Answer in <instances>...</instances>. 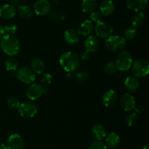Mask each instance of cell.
<instances>
[{
    "label": "cell",
    "instance_id": "1",
    "mask_svg": "<svg viewBox=\"0 0 149 149\" xmlns=\"http://www.w3.org/2000/svg\"><path fill=\"white\" fill-rule=\"evenodd\" d=\"M60 65L63 69L68 73L77 71L80 65V59L77 53L71 51L64 52L60 58Z\"/></svg>",
    "mask_w": 149,
    "mask_h": 149
},
{
    "label": "cell",
    "instance_id": "2",
    "mask_svg": "<svg viewBox=\"0 0 149 149\" xmlns=\"http://www.w3.org/2000/svg\"><path fill=\"white\" fill-rule=\"evenodd\" d=\"M0 47L7 55L15 56L20 51V42L13 35L6 34L0 39Z\"/></svg>",
    "mask_w": 149,
    "mask_h": 149
},
{
    "label": "cell",
    "instance_id": "3",
    "mask_svg": "<svg viewBox=\"0 0 149 149\" xmlns=\"http://www.w3.org/2000/svg\"><path fill=\"white\" fill-rule=\"evenodd\" d=\"M132 63L133 61L131 54L128 51L124 50L118 55L114 63L116 70L120 71H127L131 68Z\"/></svg>",
    "mask_w": 149,
    "mask_h": 149
},
{
    "label": "cell",
    "instance_id": "4",
    "mask_svg": "<svg viewBox=\"0 0 149 149\" xmlns=\"http://www.w3.org/2000/svg\"><path fill=\"white\" fill-rule=\"evenodd\" d=\"M106 47L111 52H119L123 49L126 45V39L124 36L111 35L106 39Z\"/></svg>",
    "mask_w": 149,
    "mask_h": 149
},
{
    "label": "cell",
    "instance_id": "5",
    "mask_svg": "<svg viewBox=\"0 0 149 149\" xmlns=\"http://www.w3.org/2000/svg\"><path fill=\"white\" fill-rule=\"evenodd\" d=\"M132 74L137 78L146 77L149 74V62L146 59L136 60L132 65Z\"/></svg>",
    "mask_w": 149,
    "mask_h": 149
},
{
    "label": "cell",
    "instance_id": "6",
    "mask_svg": "<svg viewBox=\"0 0 149 149\" xmlns=\"http://www.w3.org/2000/svg\"><path fill=\"white\" fill-rule=\"evenodd\" d=\"M15 76L19 81L25 84H31L36 79V74L31 68L26 66L18 68Z\"/></svg>",
    "mask_w": 149,
    "mask_h": 149
},
{
    "label": "cell",
    "instance_id": "7",
    "mask_svg": "<svg viewBox=\"0 0 149 149\" xmlns=\"http://www.w3.org/2000/svg\"><path fill=\"white\" fill-rule=\"evenodd\" d=\"M20 116L26 119L33 118L37 113V106L32 102H24L20 103L18 109Z\"/></svg>",
    "mask_w": 149,
    "mask_h": 149
},
{
    "label": "cell",
    "instance_id": "8",
    "mask_svg": "<svg viewBox=\"0 0 149 149\" xmlns=\"http://www.w3.org/2000/svg\"><path fill=\"white\" fill-rule=\"evenodd\" d=\"M94 30L97 37L101 39H107L113 33L112 26L109 23L103 21L96 23L95 26H94Z\"/></svg>",
    "mask_w": 149,
    "mask_h": 149
},
{
    "label": "cell",
    "instance_id": "9",
    "mask_svg": "<svg viewBox=\"0 0 149 149\" xmlns=\"http://www.w3.org/2000/svg\"><path fill=\"white\" fill-rule=\"evenodd\" d=\"M45 93V89L38 83H31L26 90V96L31 100L39 99Z\"/></svg>",
    "mask_w": 149,
    "mask_h": 149
},
{
    "label": "cell",
    "instance_id": "10",
    "mask_svg": "<svg viewBox=\"0 0 149 149\" xmlns=\"http://www.w3.org/2000/svg\"><path fill=\"white\" fill-rule=\"evenodd\" d=\"M51 4L48 0H37L33 4V11L39 16L47 15L51 11Z\"/></svg>",
    "mask_w": 149,
    "mask_h": 149
},
{
    "label": "cell",
    "instance_id": "11",
    "mask_svg": "<svg viewBox=\"0 0 149 149\" xmlns=\"http://www.w3.org/2000/svg\"><path fill=\"white\" fill-rule=\"evenodd\" d=\"M7 149H24L25 141L17 133H13L7 139Z\"/></svg>",
    "mask_w": 149,
    "mask_h": 149
},
{
    "label": "cell",
    "instance_id": "12",
    "mask_svg": "<svg viewBox=\"0 0 149 149\" xmlns=\"http://www.w3.org/2000/svg\"><path fill=\"white\" fill-rule=\"evenodd\" d=\"M118 100V95L114 90H108L102 96V103L106 107H111Z\"/></svg>",
    "mask_w": 149,
    "mask_h": 149
},
{
    "label": "cell",
    "instance_id": "13",
    "mask_svg": "<svg viewBox=\"0 0 149 149\" xmlns=\"http://www.w3.org/2000/svg\"><path fill=\"white\" fill-rule=\"evenodd\" d=\"M120 105L125 111H131L136 105L135 97L130 93H125L121 97Z\"/></svg>",
    "mask_w": 149,
    "mask_h": 149
},
{
    "label": "cell",
    "instance_id": "14",
    "mask_svg": "<svg viewBox=\"0 0 149 149\" xmlns=\"http://www.w3.org/2000/svg\"><path fill=\"white\" fill-rule=\"evenodd\" d=\"M15 7L11 4H6L0 7V18L4 20H10L15 16Z\"/></svg>",
    "mask_w": 149,
    "mask_h": 149
},
{
    "label": "cell",
    "instance_id": "15",
    "mask_svg": "<svg viewBox=\"0 0 149 149\" xmlns=\"http://www.w3.org/2000/svg\"><path fill=\"white\" fill-rule=\"evenodd\" d=\"M148 4V0H127L126 5L129 10L132 11L141 12Z\"/></svg>",
    "mask_w": 149,
    "mask_h": 149
},
{
    "label": "cell",
    "instance_id": "16",
    "mask_svg": "<svg viewBox=\"0 0 149 149\" xmlns=\"http://www.w3.org/2000/svg\"><path fill=\"white\" fill-rule=\"evenodd\" d=\"M64 40L68 45H75L79 41V34L75 29H68L64 33Z\"/></svg>",
    "mask_w": 149,
    "mask_h": 149
},
{
    "label": "cell",
    "instance_id": "17",
    "mask_svg": "<svg viewBox=\"0 0 149 149\" xmlns=\"http://www.w3.org/2000/svg\"><path fill=\"white\" fill-rule=\"evenodd\" d=\"M99 45H100V42H99L97 36H92V35L89 36L85 40V42H84L85 50L89 52L90 53L95 52L98 49Z\"/></svg>",
    "mask_w": 149,
    "mask_h": 149
},
{
    "label": "cell",
    "instance_id": "18",
    "mask_svg": "<svg viewBox=\"0 0 149 149\" xmlns=\"http://www.w3.org/2000/svg\"><path fill=\"white\" fill-rule=\"evenodd\" d=\"M92 135L95 141H102L107 135V131L103 125L96 124L92 128Z\"/></svg>",
    "mask_w": 149,
    "mask_h": 149
},
{
    "label": "cell",
    "instance_id": "19",
    "mask_svg": "<svg viewBox=\"0 0 149 149\" xmlns=\"http://www.w3.org/2000/svg\"><path fill=\"white\" fill-rule=\"evenodd\" d=\"M93 30H94L93 22L91 20H86L81 23L77 32L79 35L87 36H89L93 31Z\"/></svg>",
    "mask_w": 149,
    "mask_h": 149
},
{
    "label": "cell",
    "instance_id": "20",
    "mask_svg": "<svg viewBox=\"0 0 149 149\" xmlns=\"http://www.w3.org/2000/svg\"><path fill=\"white\" fill-rule=\"evenodd\" d=\"M106 146L110 148H116L120 145L121 138L116 132H111L106 135Z\"/></svg>",
    "mask_w": 149,
    "mask_h": 149
},
{
    "label": "cell",
    "instance_id": "21",
    "mask_svg": "<svg viewBox=\"0 0 149 149\" xmlns=\"http://www.w3.org/2000/svg\"><path fill=\"white\" fill-rule=\"evenodd\" d=\"M114 4L111 0H103L100 5V12L103 16H109L113 13Z\"/></svg>",
    "mask_w": 149,
    "mask_h": 149
},
{
    "label": "cell",
    "instance_id": "22",
    "mask_svg": "<svg viewBox=\"0 0 149 149\" xmlns=\"http://www.w3.org/2000/svg\"><path fill=\"white\" fill-rule=\"evenodd\" d=\"M140 85L139 80L135 76H130L125 79V87L128 92H135Z\"/></svg>",
    "mask_w": 149,
    "mask_h": 149
},
{
    "label": "cell",
    "instance_id": "23",
    "mask_svg": "<svg viewBox=\"0 0 149 149\" xmlns=\"http://www.w3.org/2000/svg\"><path fill=\"white\" fill-rule=\"evenodd\" d=\"M31 69L34 74H42L45 72V64L43 61L39 58H34L31 62Z\"/></svg>",
    "mask_w": 149,
    "mask_h": 149
},
{
    "label": "cell",
    "instance_id": "24",
    "mask_svg": "<svg viewBox=\"0 0 149 149\" xmlns=\"http://www.w3.org/2000/svg\"><path fill=\"white\" fill-rule=\"evenodd\" d=\"M81 10L84 13H91L97 8L96 0H82L81 1Z\"/></svg>",
    "mask_w": 149,
    "mask_h": 149
},
{
    "label": "cell",
    "instance_id": "25",
    "mask_svg": "<svg viewBox=\"0 0 149 149\" xmlns=\"http://www.w3.org/2000/svg\"><path fill=\"white\" fill-rule=\"evenodd\" d=\"M17 11L19 16L26 19L31 18L33 14V11L31 7L28 5H25V4L19 5L17 8Z\"/></svg>",
    "mask_w": 149,
    "mask_h": 149
},
{
    "label": "cell",
    "instance_id": "26",
    "mask_svg": "<svg viewBox=\"0 0 149 149\" xmlns=\"http://www.w3.org/2000/svg\"><path fill=\"white\" fill-rule=\"evenodd\" d=\"M145 21V14L142 12H138L136 14L132 16L131 19V23H132V27L139 28L143 24Z\"/></svg>",
    "mask_w": 149,
    "mask_h": 149
},
{
    "label": "cell",
    "instance_id": "27",
    "mask_svg": "<svg viewBox=\"0 0 149 149\" xmlns=\"http://www.w3.org/2000/svg\"><path fill=\"white\" fill-rule=\"evenodd\" d=\"M4 66L6 69L9 71H15L18 69L19 63L17 60L14 58H10L6 60L4 63Z\"/></svg>",
    "mask_w": 149,
    "mask_h": 149
},
{
    "label": "cell",
    "instance_id": "28",
    "mask_svg": "<svg viewBox=\"0 0 149 149\" xmlns=\"http://www.w3.org/2000/svg\"><path fill=\"white\" fill-rule=\"evenodd\" d=\"M138 34V31L136 28L130 27L125 30V33H124V38L127 40H132L135 39Z\"/></svg>",
    "mask_w": 149,
    "mask_h": 149
},
{
    "label": "cell",
    "instance_id": "29",
    "mask_svg": "<svg viewBox=\"0 0 149 149\" xmlns=\"http://www.w3.org/2000/svg\"><path fill=\"white\" fill-rule=\"evenodd\" d=\"M138 120V116L136 113H131L127 116L125 121L128 127H133L137 124Z\"/></svg>",
    "mask_w": 149,
    "mask_h": 149
},
{
    "label": "cell",
    "instance_id": "30",
    "mask_svg": "<svg viewBox=\"0 0 149 149\" xmlns=\"http://www.w3.org/2000/svg\"><path fill=\"white\" fill-rule=\"evenodd\" d=\"M103 71L105 74H108V75H111V74H114L116 71V68L114 63L112 61L106 63L103 66Z\"/></svg>",
    "mask_w": 149,
    "mask_h": 149
},
{
    "label": "cell",
    "instance_id": "31",
    "mask_svg": "<svg viewBox=\"0 0 149 149\" xmlns=\"http://www.w3.org/2000/svg\"><path fill=\"white\" fill-rule=\"evenodd\" d=\"M52 77L50 74L45 72L42 73V76L40 77V81L42 85L47 87V86H49L52 83Z\"/></svg>",
    "mask_w": 149,
    "mask_h": 149
},
{
    "label": "cell",
    "instance_id": "32",
    "mask_svg": "<svg viewBox=\"0 0 149 149\" xmlns=\"http://www.w3.org/2000/svg\"><path fill=\"white\" fill-rule=\"evenodd\" d=\"M49 19L52 20L53 22H60L61 20H63V18L64 17V15L61 12L55 10L51 13V11L49 13Z\"/></svg>",
    "mask_w": 149,
    "mask_h": 149
},
{
    "label": "cell",
    "instance_id": "33",
    "mask_svg": "<svg viewBox=\"0 0 149 149\" xmlns=\"http://www.w3.org/2000/svg\"><path fill=\"white\" fill-rule=\"evenodd\" d=\"M90 19L93 23H98L100 22L103 21V15L98 11H93L90 13Z\"/></svg>",
    "mask_w": 149,
    "mask_h": 149
},
{
    "label": "cell",
    "instance_id": "34",
    "mask_svg": "<svg viewBox=\"0 0 149 149\" xmlns=\"http://www.w3.org/2000/svg\"><path fill=\"white\" fill-rule=\"evenodd\" d=\"M89 78V73L85 71H81L79 72L76 76L77 82L79 83H84Z\"/></svg>",
    "mask_w": 149,
    "mask_h": 149
},
{
    "label": "cell",
    "instance_id": "35",
    "mask_svg": "<svg viewBox=\"0 0 149 149\" xmlns=\"http://www.w3.org/2000/svg\"><path fill=\"white\" fill-rule=\"evenodd\" d=\"M20 105V102L17 97H10L7 100V106L12 109H17Z\"/></svg>",
    "mask_w": 149,
    "mask_h": 149
},
{
    "label": "cell",
    "instance_id": "36",
    "mask_svg": "<svg viewBox=\"0 0 149 149\" xmlns=\"http://www.w3.org/2000/svg\"><path fill=\"white\" fill-rule=\"evenodd\" d=\"M4 31L7 34L13 35L17 31V26L13 23H9L4 26Z\"/></svg>",
    "mask_w": 149,
    "mask_h": 149
},
{
    "label": "cell",
    "instance_id": "37",
    "mask_svg": "<svg viewBox=\"0 0 149 149\" xmlns=\"http://www.w3.org/2000/svg\"><path fill=\"white\" fill-rule=\"evenodd\" d=\"M107 148L106 144L101 141H95L92 143L88 149H107Z\"/></svg>",
    "mask_w": 149,
    "mask_h": 149
},
{
    "label": "cell",
    "instance_id": "38",
    "mask_svg": "<svg viewBox=\"0 0 149 149\" xmlns=\"http://www.w3.org/2000/svg\"><path fill=\"white\" fill-rule=\"evenodd\" d=\"M133 110H135V113H141L143 112L144 108H143V106H141V105H138V106H136V105H135V108H134Z\"/></svg>",
    "mask_w": 149,
    "mask_h": 149
},
{
    "label": "cell",
    "instance_id": "39",
    "mask_svg": "<svg viewBox=\"0 0 149 149\" xmlns=\"http://www.w3.org/2000/svg\"><path fill=\"white\" fill-rule=\"evenodd\" d=\"M90 52L85 50L84 52H83L82 53H81V58L83 61H87V60L90 59Z\"/></svg>",
    "mask_w": 149,
    "mask_h": 149
},
{
    "label": "cell",
    "instance_id": "40",
    "mask_svg": "<svg viewBox=\"0 0 149 149\" xmlns=\"http://www.w3.org/2000/svg\"><path fill=\"white\" fill-rule=\"evenodd\" d=\"M5 35V31H4V27L1 25H0V39Z\"/></svg>",
    "mask_w": 149,
    "mask_h": 149
},
{
    "label": "cell",
    "instance_id": "41",
    "mask_svg": "<svg viewBox=\"0 0 149 149\" xmlns=\"http://www.w3.org/2000/svg\"><path fill=\"white\" fill-rule=\"evenodd\" d=\"M19 2H20V0H11V4L15 6V7L16 5H17L19 4Z\"/></svg>",
    "mask_w": 149,
    "mask_h": 149
},
{
    "label": "cell",
    "instance_id": "42",
    "mask_svg": "<svg viewBox=\"0 0 149 149\" xmlns=\"http://www.w3.org/2000/svg\"><path fill=\"white\" fill-rule=\"evenodd\" d=\"M0 149H7V146L4 143H0Z\"/></svg>",
    "mask_w": 149,
    "mask_h": 149
},
{
    "label": "cell",
    "instance_id": "43",
    "mask_svg": "<svg viewBox=\"0 0 149 149\" xmlns=\"http://www.w3.org/2000/svg\"><path fill=\"white\" fill-rule=\"evenodd\" d=\"M66 77L68 78V79H72L73 76L71 75V73H68V74H67Z\"/></svg>",
    "mask_w": 149,
    "mask_h": 149
},
{
    "label": "cell",
    "instance_id": "44",
    "mask_svg": "<svg viewBox=\"0 0 149 149\" xmlns=\"http://www.w3.org/2000/svg\"><path fill=\"white\" fill-rule=\"evenodd\" d=\"M143 149H149V146L148 145H146L145 146L143 147Z\"/></svg>",
    "mask_w": 149,
    "mask_h": 149
}]
</instances>
